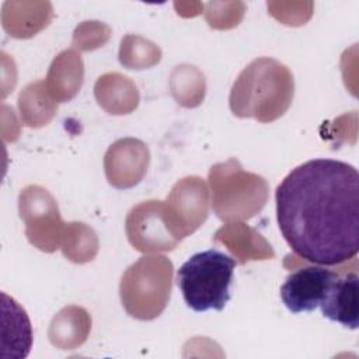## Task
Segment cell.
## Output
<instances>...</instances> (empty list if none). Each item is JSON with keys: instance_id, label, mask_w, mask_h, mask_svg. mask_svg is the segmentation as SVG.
<instances>
[{"instance_id": "ffe728a7", "label": "cell", "mask_w": 359, "mask_h": 359, "mask_svg": "<svg viewBox=\"0 0 359 359\" xmlns=\"http://www.w3.org/2000/svg\"><path fill=\"white\" fill-rule=\"evenodd\" d=\"M170 87L172 97L180 105L195 108L205 97V76L192 65H180L171 73Z\"/></svg>"}, {"instance_id": "ba28073f", "label": "cell", "mask_w": 359, "mask_h": 359, "mask_svg": "<svg viewBox=\"0 0 359 359\" xmlns=\"http://www.w3.org/2000/svg\"><path fill=\"white\" fill-rule=\"evenodd\" d=\"M339 276L325 266L307 265L292 272L280 286V299L290 313L316 310Z\"/></svg>"}, {"instance_id": "9c48e42d", "label": "cell", "mask_w": 359, "mask_h": 359, "mask_svg": "<svg viewBox=\"0 0 359 359\" xmlns=\"http://www.w3.org/2000/svg\"><path fill=\"white\" fill-rule=\"evenodd\" d=\"M168 209L181 238L198 230L209 215V191L203 178L191 175L174 184L167 196Z\"/></svg>"}, {"instance_id": "6da1fadb", "label": "cell", "mask_w": 359, "mask_h": 359, "mask_svg": "<svg viewBox=\"0 0 359 359\" xmlns=\"http://www.w3.org/2000/svg\"><path fill=\"white\" fill-rule=\"evenodd\" d=\"M279 230L302 259L339 265L359 250V174L344 161L309 160L275 191Z\"/></svg>"}, {"instance_id": "7c38bea8", "label": "cell", "mask_w": 359, "mask_h": 359, "mask_svg": "<svg viewBox=\"0 0 359 359\" xmlns=\"http://www.w3.org/2000/svg\"><path fill=\"white\" fill-rule=\"evenodd\" d=\"M358 273L349 272L344 276H338L331 285L325 299L318 306L321 314L341 325L356 330L358 320Z\"/></svg>"}, {"instance_id": "ac0fdd59", "label": "cell", "mask_w": 359, "mask_h": 359, "mask_svg": "<svg viewBox=\"0 0 359 359\" xmlns=\"http://www.w3.org/2000/svg\"><path fill=\"white\" fill-rule=\"evenodd\" d=\"M18 108L24 125L29 128L48 125L57 111L56 101L48 93L43 80L29 83L20 93Z\"/></svg>"}, {"instance_id": "9a60e30c", "label": "cell", "mask_w": 359, "mask_h": 359, "mask_svg": "<svg viewBox=\"0 0 359 359\" xmlns=\"http://www.w3.org/2000/svg\"><path fill=\"white\" fill-rule=\"evenodd\" d=\"M94 94L98 104L112 115L129 114L139 104V91L135 83L119 73H107L98 77Z\"/></svg>"}, {"instance_id": "d6986e66", "label": "cell", "mask_w": 359, "mask_h": 359, "mask_svg": "<svg viewBox=\"0 0 359 359\" xmlns=\"http://www.w3.org/2000/svg\"><path fill=\"white\" fill-rule=\"evenodd\" d=\"M60 248L63 255L76 264L93 261L98 252V238L95 231L86 223H66Z\"/></svg>"}, {"instance_id": "8992f818", "label": "cell", "mask_w": 359, "mask_h": 359, "mask_svg": "<svg viewBox=\"0 0 359 359\" xmlns=\"http://www.w3.org/2000/svg\"><path fill=\"white\" fill-rule=\"evenodd\" d=\"M130 245L144 254L172 251L182 240L167 202L150 199L135 205L125 222Z\"/></svg>"}, {"instance_id": "e0dca14e", "label": "cell", "mask_w": 359, "mask_h": 359, "mask_svg": "<svg viewBox=\"0 0 359 359\" xmlns=\"http://www.w3.org/2000/svg\"><path fill=\"white\" fill-rule=\"evenodd\" d=\"M3 297V349L11 348V358H25L32 344V330L25 310L6 293Z\"/></svg>"}, {"instance_id": "277c9868", "label": "cell", "mask_w": 359, "mask_h": 359, "mask_svg": "<svg viewBox=\"0 0 359 359\" xmlns=\"http://www.w3.org/2000/svg\"><path fill=\"white\" fill-rule=\"evenodd\" d=\"M234 268L236 259L215 248L189 257L177 273L187 306L198 313L223 310L230 300Z\"/></svg>"}, {"instance_id": "7a4b0ae2", "label": "cell", "mask_w": 359, "mask_h": 359, "mask_svg": "<svg viewBox=\"0 0 359 359\" xmlns=\"http://www.w3.org/2000/svg\"><path fill=\"white\" fill-rule=\"evenodd\" d=\"M293 95L294 79L289 67L272 57H258L248 63L233 83L229 105L238 118L268 123L289 109Z\"/></svg>"}, {"instance_id": "7402d4cb", "label": "cell", "mask_w": 359, "mask_h": 359, "mask_svg": "<svg viewBox=\"0 0 359 359\" xmlns=\"http://www.w3.org/2000/svg\"><path fill=\"white\" fill-rule=\"evenodd\" d=\"M111 29L98 21H86L73 35V45L81 50H93L102 46L109 38Z\"/></svg>"}, {"instance_id": "5bb4252c", "label": "cell", "mask_w": 359, "mask_h": 359, "mask_svg": "<svg viewBox=\"0 0 359 359\" xmlns=\"http://www.w3.org/2000/svg\"><path fill=\"white\" fill-rule=\"evenodd\" d=\"M50 3L7 1L3 6L1 21L8 35L24 39L31 38L45 28L52 18Z\"/></svg>"}, {"instance_id": "30bf717a", "label": "cell", "mask_w": 359, "mask_h": 359, "mask_svg": "<svg viewBox=\"0 0 359 359\" xmlns=\"http://www.w3.org/2000/svg\"><path fill=\"white\" fill-rule=\"evenodd\" d=\"M150 151L135 137H123L112 143L104 156V171L108 182L118 189L137 185L149 167Z\"/></svg>"}, {"instance_id": "44dd1931", "label": "cell", "mask_w": 359, "mask_h": 359, "mask_svg": "<svg viewBox=\"0 0 359 359\" xmlns=\"http://www.w3.org/2000/svg\"><path fill=\"white\" fill-rule=\"evenodd\" d=\"M161 59L160 48L139 35H126L121 41L119 62L128 69H146Z\"/></svg>"}, {"instance_id": "4fadbf2b", "label": "cell", "mask_w": 359, "mask_h": 359, "mask_svg": "<svg viewBox=\"0 0 359 359\" xmlns=\"http://www.w3.org/2000/svg\"><path fill=\"white\" fill-rule=\"evenodd\" d=\"M84 79V63L74 49L60 52L50 63L45 86L56 102L70 101L77 95Z\"/></svg>"}, {"instance_id": "2e32d148", "label": "cell", "mask_w": 359, "mask_h": 359, "mask_svg": "<svg viewBox=\"0 0 359 359\" xmlns=\"http://www.w3.org/2000/svg\"><path fill=\"white\" fill-rule=\"evenodd\" d=\"M91 330V317L80 306L63 307L50 321L49 341L59 349H74L86 342Z\"/></svg>"}, {"instance_id": "8fae6325", "label": "cell", "mask_w": 359, "mask_h": 359, "mask_svg": "<svg viewBox=\"0 0 359 359\" xmlns=\"http://www.w3.org/2000/svg\"><path fill=\"white\" fill-rule=\"evenodd\" d=\"M213 241L223 244L238 264L272 259L275 257L271 244L255 229L243 222H227L215 233Z\"/></svg>"}, {"instance_id": "52a82bcc", "label": "cell", "mask_w": 359, "mask_h": 359, "mask_svg": "<svg viewBox=\"0 0 359 359\" xmlns=\"http://www.w3.org/2000/svg\"><path fill=\"white\" fill-rule=\"evenodd\" d=\"M20 217L25 222L28 241L43 252L60 247L66 223L62 222L55 198L39 185L25 187L18 198Z\"/></svg>"}, {"instance_id": "5b68a950", "label": "cell", "mask_w": 359, "mask_h": 359, "mask_svg": "<svg viewBox=\"0 0 359 359\" xmlns=\"http://www.w3.org/2000/svg\"><path fill=\"white\" fill-rule=\"evenodd\" d=\"M172 262L165 255H143L122 275L119 297L126 313L140 321L157 318L171 294Z\"/></svg>"}, {"instance_id": "3957f363", "label": "cell", "mask_w": 359, "mask_h": 359, "mask_svg": "<svg viewBox=\"0 0 359 359\" xmlns=\"http://www.w3.org/2000/svg\"><path fill=\"white\" fill-rule=\"evenodd\" d=\"M212 209L223 222H243L262 210L269 187L264 177L245 171L237 158L216 163L209 170Z\"/></svg>"}]
</instances>
